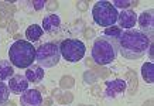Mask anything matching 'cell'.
Returning <instances> with one entry per match:
<instances>
[{
	"instance_id": "8",
	"label": "cell",
	"mask_w": 154,
	"mask_h": 106,
	"mask_svg": "<svg viewBox=\"0 0 154 106\" xmlns=\"http://www.w3.org/2000/svg\"><path fill=\"white\" fill-rule=\"evenodd\" d=\"M127 88V82L123 79H113L110 82L106 83L105 89V96L106 98H115L119 93H123Z\"/></svg>"
},
{
	"instance_id": "34",
	"label": "cell",
	"mask_w": 154,
	"mask_h": 106,
	"mask_svg": "<svg viewBox=\"0 0 154 106\" xmlns=\"http://www.w3.org/2000/svg\"><path fill=\"white\" fill-rule=\"evenodd\" d=\"M79 106H91V105H79Z\"/></svg>"
},
{
	"instance_id": "25",
	"label": "cell",
	"mask_w": 154,
	"mask_h": 106,
	"mask_svg": "<svg viewBox=\"0 0 154 106\" xmlns=\"http://www.w3.org/2000/svg\"><path fill=\"white\" fill-rule=\"evenodd\" d=\"M76 5H78V9L82 10V11H85V10H88V5H89V2L84 0V2H78Z\"/></svg>"
},
{
	"instance_id": "13",
	"label": "cell",
	"mask_w": 154,
	"mask_h": 106,
	"mask_svg": "<svg viewBox=\"0 0 154 106\" xmlns=\"http://www.w3.org/2000/svg\"><path fill=\"white\" fill-rule=\"evenodd\" d=\"M42 78H44V71H42L41 67H31V68H28L26 71V79L28 82L37 83Z\"/></svg>"
},
{
	"instance_id": "5",
	"label": "cell",
	"mask_w": 154,
	"mask_h": 106,
	"mask_svg": "<svg viewBox=\"0 0 154 106\" xmlns=\"http://www.w3.org/2000/svg\"><path fill=\"white\" fill-rule=\"evenodd\" d=\"M60 47L54 42H45V44H41L38 48H35V61L40 67H45V68L55 67L60 62Z\"/></svg>"
},
{
	"instance_id": "22",
	"label": "cell",
	"mask_w": 154,
	"mask_h": 106,
	"mask_svg": "<svg viewBox=\"0 0 154 106\" xmlns=\"http://www.w3.org/2000/svg\"><path fill=\"white\" fill-rule=\"evenodd\" d=\"M113 7H120V9H126L129 6H137V2H129V0H115L112 3Z\"/></svg>"
},
{
	"instance_id": "1",
	"label": "cell",
	"mask_w": 154,
	"mask_h": 106,
	"mask_svg": "<svg viewBox=\"0 0 154 106\" xmlns=\"http://www.w3.org/2000/svg\"><path fill=\"white\" fill-rule=\"evenodd\" d=\"M151 38L139 30H126L117 38V47L120 54L127 60H139L147 52Z\"/></svg>"
},
{
	"instance_id": "21",
	"label": "cell",
	"mask_w": 154,
	"mask_h": 106,
	"mask_svg": "<svg viewBox=\"0 0 154 106\" xmlns=\"http://www.w3.org/2000/svg\"><path fill=\"white\" fill-rule=\"evenodd\" d=\"M60 85L61 88H64V89H71V88L75 85V79L69 75H66V76H62L60 81Z\"/></svg>"
},
{
	"instance_id": "9",
	"label": "cell",
	"mask_w": 154,
	"mask_h": 106,
	"mask_svg": "<svg viewBox=\"0 0 154 106\" xmlns=\"http://www.w3.org/2000/svg\"><path fill=\"white\" fill-rule=\"evenodd\" d=\"M117 21H119V26H120L122 28L131 30V27L136 26L137 17H136V13L133 10H123V11L117 16Z\"/></svg>"
},
{
	"instance_id": "14",
	"label": "cell",
	"mask_w": 154,
	"mask_h": 106,
	"mask_svg": "<svg viewBox=\"0 0 154 106\" xmlns=\"http://www.w3.org/2000/svg\"><path fill=\"white\" fill-rule=\"evenodd\" d=\"M141 75H143L146 82H149V83L154 82V64L151 61L143 64V67H141Z\"/></svg>"
},
{
	"instance_id": "3",
	"label": "cell",
	"mask_w": 154,
	"mask_h": 106,
	"mask_svg": "<svg viewBox=\"0 0 154 106\" xmlns=\"http://www.w3.org/2000/svg\"><path fill=\"white\" fill-rule=\"evenodd\" d=\"M117 54V41L113 38H98L92 47V61L98 65H106L115 61Z\"/></svg>"
},
{
	"instance_id": "18",
	"label": "cell",
	"mask_w": 154,
	"mask_h": 106,
	"mask_svg": "<svg viewBox=\"0 0 154 106\" xmlns=\"http://www.w3.org/2000/svg\"><path fill=\"white\" fill-rule=\"evenodd\" d=\"M86 65H88V67H91V68L94 69L95 72H98V75L100 76V78H106L107 75L110 74V72H109L107 69L100 68V67H98V65H94V64H92V60H91V58H89V60L86 61Z\"/></svg>"
},
{
	"instance_id": "24",
	"label": "cell",
	"mask_w": 154,
	"mask_h": 106,
	"mask_svg": "<svg viewBox=\"0 0 154 106\" xmlns=\"http://www.w3.org/2000/svg\"><path fill=\"white\" fill-rule=\"evenodd\" d=\"M45 3H47L45 0H34V2H33L34 9H35V10H41L42 7L45 6Z\"/></svg>"
},
{
	"instance_id": "20",
	"label": "cell",
	"mask_w": 154,
	"mask_h": 106,
	"mask_svg": "<svg viewBox=\"0 0 154 106\" xmlns=\"http://www.w3.org/2000/svg\"><path fill=\"white\" fill-rule=\"evenodd\" d=\"M9 95H10L9 86L0 81V103H6L7 99H9Z\"/></svg>"
},
{
	"instance_id": "26",
	"label": "cell",
	"mask_w": 154,
	"mask_h": 106,
	"mask_svg": "<svg viewBox=\"0 0 154 106\" xmlns=\"http://www.w3.org/2000/svg\"><path fill=\"white\" fill-rule=\"evenodd\" d=\"M45 5H47V9L48 10H55L57 7H58V2H55V0H51V2H47Z\"/></svg>"
},
{
	"instance_id": "17",
	"label": "cell",
	"mask_w": 154,
	"mask_h": 106,
	"mask_svg": "<svg viewBox=\"0 0 154 106\" xmlns=\"http://www.w3.org/2000/svg\"><path fill=\"white\" fill-rule=\"evenodd\" d=\"M127 79H129V93L130 95H133V93L137 91V76H136V74L133 72V71H127L126 74Z\"/></svg>"
},
{
	"instance_id": "12",
	"label": "cell",
	"mask_w": 154,
	"mask_h": 106,
	"mask_svg": "<svg viewBox=\"0 0 154 106\" xmlns=\"http://www.w3.org/2000/svg\"><path fill=\"white\" fill-rule=\"evenodd\" d=\"M61 24V20L60 17L57 16V14H50V16H47L45 19L42 20V31L45 30V31H55V30H58V27H60Z\"/></svg>"
},
{
	"instance_id": "4",
	"label": "cell",
	"mask_w": 154,
	"mask_h": 106,
	"mask_svg": "<svg viewBox=\"0 0 154 106\" xmlns=\"http://www.w3.org/2000/svg\"><path fill=\"white\" fill-rule=\"evenodd\" d=\"M95 23L102 27H110L117 21V10L113 7L110 2H98L92 10Z\"/></svg>"
},
{
	"instance_id": "23",
	"label": "cell",
	"mask_w": 154,
	"mask_h": 106,
	"mask_svg": "<svg viewBox=\"0 0 154 106\" xmlns=\"http://www.w3.org/2000/svg\"><path fill=\"white\" fill-rule=\"evenodd\" d=\"M57 101L60 102V103H62V105H65V103H71V102L74 101V95L71 92H66V93H62L61 96L57 98Z\"/></svg>"
},
{
	"instance_id": "11",
	"label": "cell",
	"mask_w": 154,
	"mask_h": 106,
	"mask_svg": "<svg viewBox=\"0 0 154 106\" xmlns=\"http://www.w3.org/2000/svg\"><path fill=\"white\" fill-rule=\"evenodd\" d=\"M139 24L144 31H153V26H154V17H153V10L144 11L140 14L139 17Z\"/></svg>"
},
{
	"instance_id": "16",
	"label": "cell",
	"mask_w": 154,
	"mask_h": 106,
	"mask_svg": "<svg viewBox=\"0 0 154 106\" xmlns=\"http://www.w3.org/2000/svg\"><path fill=\"white\" fill-rule=\"evenodd\" d=\"M13 72L14 71L11 64H10V61H0V81L11 78Z\"/></svg>"
},
{
	"instance_id": "15",
	"label": "cell",
	"mask_w": 154,
	"mask_h": 106,
	"mask_svg": "<svg viewBox=\"0 0 154 106\" xmlns=\"http://www.w3.org/2000/svg\"><path fill=\"white\" fill-rule=\"evenodd\" d=\"M42 28L40 27V26H37V24H33V26H30V27L26 30V37L30 40V41H37V40H40L42 36Z\"/></svg>"
},
{
	"instance_id": "2",
	"label": "cell",
	"mask_w": 154,
	"mask_h": 106,
	"mask_svg": "<svg viewBox=\"0 0 154 106\" xmlns=\"http://www.w3.org/2000/svg\"><path fill=\"white\" fill-rule=\"evenodd\" d=\"M10 61L17 68H28L35 60V48L31 42L17 40L9 50Z\"/></svg>"
},
{
	"instance_id": "6",
	"label": "cell",
	"mask_w": 154,
	"mask_h": 106,
	"mask_svg": "<svg viewBox=\"0 0 154 106\" xmlns=\"http://www.w3.org/2000/svg\"><path fill=\"white\" fill-rule=\"evenodd\" d=\"M60 52L66 61L78 62L85 55V44L79 40H64L60 45Z\"/></svg>"
},
{
	"instance_id": "7",
	"label": "cell",
	"mask_w": 154,
	"mask_h": 106,
	"mask_svg": "<svg viewBox=\"0 0 154 106\" xmlns=\"http://www.w3.org/2000/svg\"><path fill=\"white\" fill-rule=\"evenodd\" d=\"M20 103L23 106H41L42 96L37 89H27L20 98Z\"/></svg>"
},
{
	"instance_id": "28",
	"label": "cell",
	"mask_w": 154,
	"mask_h": 106,
	"mask_svg": "<svg viewBox=\"0 0 154 106\" xmlns=\"http://www.w3.org/2000/svg\"><path fill=\"white\" fill-rule=\"evenodd\" d=\"M95 79H96V76H95L94 74H91V72H86V74H85V81H86V82H95Z\"/></svg>"
},
{
	"instance_id": "27",
	"label": "cell",
	"mask_w": 154,
	"mask_h": 106,
	"mask_svg": "<svg viewBox=\"0 0 154 106\" xmlns=\"http://www.w3.org/2000/svg\"><path fill=\"white\" fill-rule=\"evenodd\" d=\"M92 95H95V96H100V95H102V91H100V86H99V85H94V88H92Z\"/></svg>"
},
{
	"instance_id": "31",
	"label": "cell",
	"mask_w": 154,
	"mask_h": 106,
	"mask_svg": "<svg viewBox=\"0 0 154 106\" xmlns=\"http://www.w3.org/2000/svg\"><path fill=\"white\" fill-rule=\"evenodd\" d=\"M143 106H153V101L150 99V101H147V102H144V105Z\"/></svg>"
},
{
	"instance_id": "33",
	"label": "cell",
	"mask_w": 154,
	"mask_h": 106,
	"mask_svg": "<svg viewBox=\"0 0 154 106\" xmlns=\"http://www.w3.org/2000/svg\"><path fill=\"white\" fill-rule=\"evenodd\" d=\"M5 106H16V103H14V102H7Z\"/></svg>"
},
{
	"instance_id": "32",
	"label": "cell",
	"mask_w": 154,
	"mask_h": 106,
	"mask_svg": "<svg viewBox=\"0 0 154 106\" xmlns=\"http://www.w3.org/2000/svg\"><path fill=\"white\" fill-rule=\"evenodd\" d=\"M44 106H51V99H47L45 103H44Z\"/></svg>"
},
{
	"instance_id": "10",
	"label": "cell",
	"mask_w": 154,
	"mask_h": 106,
	"mask_svg": "<svg viewBox=\"0 0 154 106\" xmlns=\"http://www.w3.org/2000/svg\"><path fill=\"white\" fill-rule=\"evenodd\" d=\"M28 88V81L26 78H23L21 75H14L10 78L9 82V89L13 93H23L27 91Z\"/></svg>"
},
{
	"instance_id": "19",
	"label": "cell",
	"mask_w": 154,
	"mask_h": 106,
	"mask_svg": "<svg viewBox=\"0 0 154 106\" xmlns=\"http://www.w3.org/2000/svg\"><path fill=\"white\" fill-rule=\"evenodd\" d=\"M120 34H122V30L119 27H107L105 30V37L113 38V40H117L120 37Z\"/></svg>"
},
{
	"instance_id": "29",
	"label": "cell",
	"mask_w": 154,
	"mask_h": 106,
	"mask_svg": "<svg viewBox=\"0 0 154 106\" xmlns=\"http://www.w3.org/2000/svg\"><path fill=\"white\" fill-rule=\"evenodd\" d=\"M95 36V31L92 28H86L85 30V38H92Z\"/></svg>"
},
{
	"instance_id": "30",
	"label": "cell",
	"mask_w": 154,
	"mask_h": 106,
	"mask_svg": "<svg viewBox=\"0 0 154 106\" xmlns=\"http://www.w3.org/2000/svg\"><path fill=\"white\" fill-rule=\"evenodd\" d=\"M16 30H17V24H16V21H13V20H11V21L9 23V31L10 33H14Z\"/></svg>"
}]
</instances>
